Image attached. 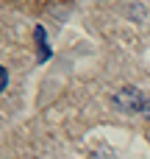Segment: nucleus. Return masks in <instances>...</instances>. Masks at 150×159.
Instances as JSON below:
<instances>
[{"label": "nucleus", "instance_id": "obj_1", "mask_svg": "<svg viewBox=\"0 0 150 159\" xmlns=\"http://www.w3.org/2000/svg\"><path fill=\"white\" fill-rule=\"evenodd\" d=\"M117 103L122 106V109H128V112H139V109H145V95L136 89V87H125V89H120V95H117Z\"/></svg>", "mask_w": 150, "mask_h": 159}, {"label": "nucleus", "instance_id": "obj_2", "mask_svg": "<svg viewBox=\"0 0 150 159\" xmlns=\"http://www.w3.org/2000/svg\"><path fill=\"white\" fill-rule=\"evenodd\" d=\"M6 84H8V73L6 67H0V89H6Z\"/></svg>", "mask_w": 150, "mask_h": 159}, {"label": "nucleus", "instance_id": "obj_3", "mask_svg": "<svg viewBox=\"0 0 150 159\" xmlns=\"http://www.w3.org/2000/svg\"><path fill=\"white\" fill-rule=\"evenodd\" d=\"M142 112H145V117H148V120H150V101H148V103H145V109H142Z\"/></svg>", "mask_w": 150, "mask_h": 159}]
</instances>
